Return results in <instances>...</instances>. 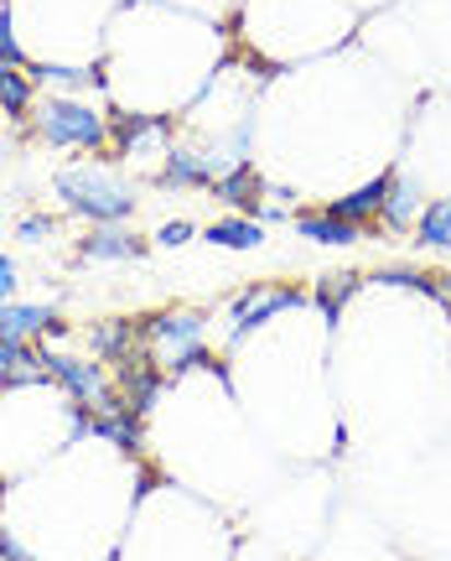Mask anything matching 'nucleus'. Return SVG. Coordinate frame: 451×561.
Segmentation results:
<instances>
[{
  "label": "nucleus",
  "instance_id": "obj_1",
  "mask_svg": "<svg viewBox=\"0 0 451 561\" xmlns=\"http://www.w3.org/2000/svg\"><path fill=\"white\" fill-rule=\"evenodd\" d=\"M58 198L68 203V214H83L94 224H119L136 208V198L104 167H68V172H58Z\"/></svg>",
  "mask_w": 451,
  "mask_h": 561
},
{
  "label": "nucleus",
  "instance_id": "obj_2",
  "mask_svg": "<svg viewBox=\"0 0 451 561\" xmlns=\"http://www.w3.org/2000/svg\"><path fill=\"white\" fill-rule=\"evenodd\" d=\"M37 130L53 146H83V151H99L109 136L104 115L83 100H37Z\"/></svg>",
  "mask_w": 451,
  "mask_h": 561
},
{
  "label": "nucleus",
  "instance_id": "obj_3",
  "mask_svg": "<svg viewBox=\"0 0 451 561\" xmlns=\"http://www.w3.org/2000/svg\"><path fill=\"white\" fill-rule=\"evenodd\" d=\"M203 312H166V318L146 322V343L157 348V364L166 359L172 369H193V364H208V348H203Z\"/></svg>",
  "mask_w": 451,
  "mask_h": 561
},
{
  "label": "nucleus",
  "instance_id": "obj_4",
  "mask_svg": "<svg viewBox=\"0 0 451 561\" xmlns=\"http://www.w3.org/2000/svg\"><path fill=\"white\" fill-rule=\"evenodd\" d=\"M37 354H42V364H47V375H53V380H58L79 405H94V411H104V405H125L115 396V385L104 380L99 364L79 359V354H58L53 343H37Z\"/></svg>",
  "mask_w": 451,
  "mask_h": 561
},
{
  "label": "nucleus",
  "instance_id": "obj_5",
  "mask_svg": "<svg viewBox=\"0 0 451 561\" xmlns=\"http://www.w3.org/2000/svg\"><path fill=\"white\" fill-rule=\"evenodd\" d=\"M301 291H291V286H280V291H259V286H250L244 297L234 301V339H244V333H255L259 322H270L275 312H291V307H301Z\"/></svg>",
  "mask_w": 451,
  "mask_h": 561
},
{
  "label": "nucleus",
  "instance_id": "obj_6",
  "mask_svg": "<svg viewBox=\"0 0 451 561\" xmlns=\"http://www.w3.org/2000/svg\"><path fill=\"white\" fill-rule=\"evenodd\" d=\"M53 307H26V301H0V339H42L47 328H53Z\"/></svg>",
  "mask_w": 451,
  "mask_h": 561
},
{
  "label": "nucleus",
  "instance_id": "obj_7",
  "mask_svg": "<svg viewBox=\"0 0 451 561\" xmlns=\"http://www.w3.org/2000/svg\"><path fill=\"white\" fill-rule=\"evenodd\" d=\"M146 244L130 234V229H115V224H99L94 234L79 244V255L83 261H136Z\"/></svg>",
  "mask_w": 451,
  "mask_h": 561
},
{
  "label": "nucleus",
  "instance_id": "obj_8",
  "mask_svg": "<svg viewBox=\"0 0 451 561\" xmlns=\"http://www.w3.org/2000/svg\"><path fill=\"white\" fill-rule=\"evenodd\" d=\"M213 198L229 203V208H250V214H255L259 198H265V182H259V172L250 161H239L234 172H223V178L213 182Z\"/></svg>",
  "mask_w": 451,
  "mask_h": 561
},
{
  "label": "nucleus",
  "instance_id": "obj_9",
  "mask_svg": "<svg viewBox=\"0 0 451 561\" xmlns=\"http://www.w3.org/2000/svg\"><path fill=\"white\" fill-rule=\"evenodd\" d=\"M89 432L104 442H115V447H125V453L140 447V421L130 405H104V411H94V416H89Z\"/></svg>",
  "mask_w": 451,
  "mask_h": 561
},
{
  "label": "nucleus",
  "instance_id": "obj_10",
  "mask_svg": "<svg viewBox=\"0 0 451 561\" xmlns=\"http://www.w3.org/2000/svg\"><path fill=\"white\" fill-rule=\"evenodd\" d=\"M213 161L197 157V151H166L161 167V187H213Z\"/></svg>",
  "mask_w": 451,
  "mask_h": 561
},
{
  "label": "nucleus",
  "instance_id": "obj_11",
  "mask_svg": "<svg viewBox=\"0 0 451 561\" xmlns=\"http://www.w3.org/2000/svg\"><path fill=\"white\" fill-rule=\"evenodd\" d=\"M420 219V187L405 172H390V193H384V224L390 229H410Z\"/></svg>",
  "mask_w": 451,
  "mask_h": 561
},
{
  "label": "nucleus",
  "instance_id": "obj_12",
  "mask_svg": "<svg viewBox=\"0 0 451 561\" xmlns=\"http://www.w3.org/2000/svg\"><path fill=\"white\" fill-rule=\"evenodd\" d=\"M384 193H390V178H373L369 187L327 203V214H333V219H348V224H363V219H373V214H384Z\"/></svg>",
  "mask_w": 451,
  "mask_h": 561
},
{
  "label": "nucleus",
  "instance_id": "obj_13",
  "mask_svg": "<svg viewBox=\"0 0 451 561\" xmlns=\"http://www.w3.org/2000/svg\"><path fill=\"white\" fill-rule=\"evenodd\" d=\"M296 229H301L307 240H316V244H358V240H363V224L333 219V214H307Z\"/></svg>",
  "mask_w": 451,
  "mask_h": 561
},
{
  "label": "nucleus",
  "instance_id": "obj_14",
  "mask_svg": "<svg viewBox=\"0 0 451 561\" xmlns=\"http://www.w3.org/2000/svg\"><path fill=\"white\" fill-rule=\"evenodd\" d=\"M0 110L5 115H26L32 110V73H21V62L0 58Z\"/></svg>",
  "mask_w": 451,
  "mask_h": 561
},
{
  "label": "nucleus",
  "instance_id": "obj_15",
  "mask_svg": "<svg viewBox=\"0 0 451 561\" xmlns=\"http://www.w3.org/2000/svg\"><path fill=\"white\" fill-rule=\"evenodd\" d=\"M203 240L218 244V250H255L265 234H259L255 219H223V224H208V229H203Z\"/></svg>",
  "mask_w": 451,
  "mask_h": 561
},
{
  "label": "nucleus",
  "instance_id": "obj_16",
  "mask_svg": "<svg viewBox=\"0 0 451 561\" xmlns=\"http://www.w3.org/2000/svg\"><path fill=\"white\" fill-rule=\"evenodd\" d=\"M420 244H431V250H451V198H436L431 208H420Z\"/></svg>",
  "mask_w": 451,
  "mask_h": 561
},
{
  "label": "nucleus",
  "instance_id": "obj_17",
  "mask_svg": "<svg viewBox=\"0 0 451 561\" xmlns=\"http://www.w3.org/2000/svg\"><path fill=\"white\" fill-rule=\"evenodd\" d=\"M358 286H363V276H354V271H337V276H327L322 286H316V301H322V312H327V322H337V312H343V301L354 297Z\"/></svg>",
  "mask_w": 451,
  "mask_h": 561
},
{
  "label": "nucleus",
  "instance_id": "obj_18",
  "mask_svg": "<svg viewBox=\"0 0 451 561\" xmlns=\"http://www.w3.org/2000/svg\"><path fill=\"white\" fill-rule=\"evenodd\" d=\"M161 244H166V250H177V244H187L193 240V224L187 219H172V224H161V234H157Z\"/></svg>",
  "mask_w": 451,
  "mask_h": 561
},
{
  "label": "nucleus",
  "instance_id": "obj_19",
  "mask_svg": "<svg viewBox=\"0 0 451 561\" xmlns=\"http://www.w3.org/2000/svg\"><path fill=\"white\" fill-rule=\"evenodd\" d=\"M47 234H53V219H26V224H21V240H26V244L47 240Z\"/></svg>",
  "mask_w": 451,
  "mask_h": 561
},
{
  "label": "nucleus",
  "instance_id": "obj_20",
  "mask_svg": "<svg viewBox=\"0 0 451 561\" xmlns=\"http://www.w3.org/2000/svg\"><path fill=\"white\" fill-rule=\"evenodd\" d=\"M11 291H16V265L0 255V301H11Z\"/></svg>",
  "mask_w": 451,
  "mask_h": 561
},
{
  "label": "nucleus",
  "instance_id": "obj_21",
  "mask_svg": "<svg viewBox=\"0 0 451 561\" xmlns=\"http://www.w3.org/2000/svg\"><path fill=\"white\" fill-rule=\"evenodd\" d=\"M0 561H5V557H0Z\"/></svg>",
  "mask_w": 451,
  "mask_h": 561
}]
</instances>
